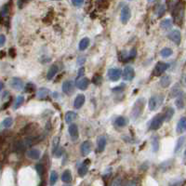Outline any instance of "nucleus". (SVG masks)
<instances>
[{"label": "nucleus", "mask_w": 186, "mask_h": 186, "mask_svg": "<svg viewBox=\"0 0 186 186\" xmlns=\"http://www.w3.org/2000/svg\"><path fill=\"white\" fill-rule=\"evenodd\" d=\"M175 114V111L172 107H168L167 108L166 112H165V115H164V120L167 121V122H169L170 119L172 118V116L174 115Z\"/></svg>", "instance_id": "5701e85b"}, {"label": "nucleus", "mask_w": 186, "mask_h": 186, "mask_svg": "<svg viewBox=\"0 0 186 186\" xmlns=\"http://www.w3.org/2000/svg\"><path fill=\"white\" fill-rule=\"evenodd\" d=\"M35 169H36V172L37 174L40 176V177H43L44 173H45V167L43 164H37L35 166Z\"/></svg>", "instance_id": "e433bc0d"}, {"label": "nucleus", "mask_w": 186, "mask_h": 186, "mask_svg": "<svg viewBox=\"0 0 186 186\" xmlns=\"http://www.w3.org/2000/svg\"><path fill=\"white\" fill-rule=\"evenodd\" d=\"M84 73H85V68H84V67H81V68L79 69V71H78V74H77V76H76V79H75V84H76L79 80H81V79L83 78Z\"/></svg>", "instance_id": "ea45409f"}, {"label": "nucleus", "mask_w": 186, "mask_h": 186, "mask_svg": "<svg viewBox=\"0 0 186 186\" xmlns=\"http://www.w3.org/2000/svg\"><path fill=\"white\" fill-rule=\"evenodd\" d=\"M160 26H161V28L166 29V30L167 29H170L172 27V22H171L170 19H165V20H163L161 22Z\"/></svg>", "instance_id": "7c9ffc66"}, {"label": "nucleus", "mask_w": 186, "mask_h": 186, "mask_svg": "<svg viewBox=\"0 0 186 186\" xmlns=\"http://www.w3.org/2000/svg\"><path fill=\"white\" fill-rule=\"evenodd\" d=\"M88 163H89V160L87 159L84 161V163L79 167L78 168V175L80 177H84L87 173V170H88Z\"/></svg>", "instance_id": "ddd939ff"}, {"label": "nucleus", "mask_w": 186, "mask_h": 186, "mask_svg": "<svg viewBox=\"0 0 186 186\" xmlns=\"http://www.w3.org/2000/svg\"><path fill=\"white\" fill-rule=\"evenodd\" d=\"M91 149V144L89 141H85L82 144H81V154L82 156H87L89 154Z\"/></svg>", "instance_id": "f3484780"}, {"label": "nucleus", "mask_w": 186, "mask_h": 186, "mask_svg": "<svg viewBox=\"0 0 186 186\" xmlns=\"http://www.w3.org/2000/svg\"><path fill=\"white\" fill-rule=\"evenodd\" d=\"M10 85L12 88H14L16 90H22L23 88V82L19 77H12L10 79Z\"/></svg>", "instance_id": "9d476101"}, {"label": "nucleus", "mask_w": 186, "mask_h": 186, "mask_svg": "<svg viewBox=\"0 0 186 186\" xmlns=\"http://www.w3.org/2000/svg\"><path fill=\"white\" fill-rule=\"evenodd\" d=\"M165 11H166V8L164 5H161L158 7L157 9V17L158 18H161L164 14H165Z\"/></svg>", "instance_id": "58836bf2"}, {"label": "nucleus", "mask_w": 186, "mask_h": 186, "mask_svg": "<svg viewBox=\"0 0 186 186\" xmlns=\"http://www.w3.org/2000/svg\"><path fill=\"white\" fill-rule=\"evenodd\" d=\"M164 122V115L163 114H158L156 115L151 121L150 123V129L152 130H157L158 128L161 127Z\"/></svg>", "instance_id": "f03ea898"}, {"label": "nucleus", "mask_w": 186, "mask_h": 186, "mask_svg": "<svg viewBox=\"0 0 186 186\" xmlns=\"http://www.w3.org/2000/svg\"><path fill=\"white\" fill-rule=\"evenodd\" d=\"M186 129V120H185V117H181L179 122H178V125H177V133L180 134V133H183Z\"/></svg>", "instance_id": "dca6fc26"}, {"label": "nucleus", "mask_w": 186, "mask_h": 186, "mask_svg": "<svg viewBox=\"0 0 186 186\" xmlns=\"http://www.w3.org/2000/svg\"><path fill=\"white\" fill-rule=\"evenodd\" d=\"M184 139H185V137H184V136H182V137H180V138L178 140L177 144H176V147H175V153H177L179 150H180V149H181L182 144H184Z\"/></svg>", "instance_id": "c9c22d12"}, {"label": "nucleus", "mask_w": 186, "mask_h": 186, "mask_svg": "<svg viewBox=\"0 0 186 186\" xmlns=\"http://www.w3.org/2000/svg\"><path fill=\"white\" fill-rule=\"evenodd\" d=\"M49 94H50L49 88L41 87V88H39L38 91H37V98L40 99V100H44V99H46V97L49 96Z\"/></svg>", "instance_id": "a211bd4d"}, {"label": "nucleus", "mask_w": 186, "mask_h": 186, "mask_svg": "<svg viewBox=\"0 0 186 186\" xmlns=\"http://www.w3.org/2000/svg\"><path fill=\"white\" fill-rule=\"evenodd\" d=\"M58 66L57 65H52L51 68H50V70H49V72H48V74H46V78H48L49 80H51V79H53V77L56 75V74L58 73Z\"/></svg>", "instance_id": "4be33fe9"}, {"label": "nucleus", "mask_w": 186, "mask_h": 186, "mask_svg": "<svg viewBox=\"0 0 186 186\" xmlns=\"http://www.w3.org/2000/svg\"><path fill=\"white\" fill-rule=\"evenodd\" d=\"M130 17H131L130 9H129L127 6L123 7L122 10H121V14H120V20H121L122 23H123V24L127 23V22L129 21Z\"/></svg>", "instance_id": "39448f33"}, {"label": "nucleus", "mask_w": 186, "mask_h": 186, "mask_svg": "<svg viewBox=\"0 0 186 186\" xmlns=\"http://www.w3.org/2000/svg\"><path fill=\"white\" fill-rule=\"evenodd\" d=\"M176 106L179 109H182L184 107V97L183 94H180L178 98V100L176 101Z\"/></svg>", "instance_id": "f704fd0d"}, {"label": "nucleus", "mask_w": 186, "mask_h": 186, "mask_svg": "<svg viewBox=\"0 0 186 186\" xmlns=\"http://www.w3.org/2000/svg\"><path fill=\"white\" fill-rule=\"evenodd\" d=\"M62 154H63V148L62 147H59L56 151H55V153L53 154L54 156H55V157H61V156H62Z\"/></svg>", "instance_id": "a18cd8bd"}, {"label": "nucleus", "mask_w": 186, "mask_h": 186, "mask_svg": "<svg viewBox=\"0 0 186 186\" xmlns=\"http://www.w3.org/2000/svg\"><path fill=\"white\" fill-rule=\"evenodd\" d=\"M115 126L118 127H124L127 124V118L124 117V116H118V117L115 119Z\"/></svg>", "instance_id": "b1692460"}, {"label": "nucleus", "mask_w": 186, "mask_h": 186, "mask_svg": "<svg viewBox=\"0 0 186 186\" xmlns=\"http://www.w3.org/2000/svg\"><path fill=\"white\" fill-rule=\"evenodd\" d=\"M168 63H162V62H159L156 63V67H155V70L153 72L154 75L156 76H158V75H161L163 73H165V71H167V69L168 68Z\"/></svg>", "instance_id": "423d86ee"}, {"label": "nucleus", "mask_w": 186, "mask_h": 186, "mask_svg": "<svg viewBox=\"0 0 186 186\" xmlns=\"http://www.w3.org/2000/svg\"><path fill=\"white\" fill-rule=\"evenodd\" d=\"M144 105H145V99L144 98H140L135 102L133 108H132V111H131V117L133 120H137L140 116H141L142 113L144 112Z\"/></svg>", "instance_id": "f257e3e1"}, {"label": "nucleus", "mask_w": 186, "mask_h": 186, "mask_svg": "<svg viewBox=\"0 0 186 186\" xmlns=\"http://www.w3.org/2000/svg\"><path fill=\"white\" fill-rule=\"evenodd\" d=\"M40 155H41V153H40V151L37 150V149H31L30 151L27 152V156H28L29 158L33 159V160H37V159H39V158H40Z\"/></svg>", "instance_id": "6ab92c4d"}, {"label": "nucleus", "mask_w": 186, "mask_h": 186, "mask_svg": "<svg viewBox=\"0 0 186 186\" xmlns=\"http://www.w3.org/2000/svg\"><path fill=\"white\" fill-rule=\"evenodd\" d=\"M135 76L134 69L131 66H126L123 71V78L125 81H131Z\"/></svg>", "instance_id": "0eeeda50"}, {"label": "nucleus", "mask_w": 186, "mask_h": 186, "mask_svg": "<svg viewBox=\"0 0 186 186\" xmlns=\"http://www.w3.org/2000/svg\"><path fill=\"white\" fill-rule=\"evenodd\" d=\"M5 43H6V36L4 34H0V48L3 46Z\"/></svg>", "instance_id": "49530a36"}, {"label": "nucleus", "mask_w": 186, "mask_h": 186, "mask_svg": "<svg viewBox=\"0 0 186 186\" xmlns=\"http://www.w3.org/2000/svg\"><path fill=\"white\" fill-rule=\"evenodd\" d=\"M152 147L155 153H156L159 149V138L157 136H155L152 139Z\"/></svg>", "instance_id": "c85d7f7f"}, {"label": "nucleus", "mask_w": 186, "mask_h": 186, "mask_svg": "<svg viewBox=\"0 0 186 186\" xmlns=\"http://www.w3.org/2000/svg\"><path fill=\"white\" fill-rule=\"evenodd\" d=\"M68 131L73 141H75L78 139V127L75 124H71L68 127Z\"/></svg>", "instance_id": "9b49d317"}, {"label": "nucleus", "mask_w": 186, "mask_h": 186, "mask_svg": "<svg viewBox=\"0 0 186 186\" xmlns=\"http://www.w3.org/2000/svg\"><path fill=\"white\" fill-rule=\"evenodd\" d=\"M34 90V86L31 83H28L25 87V92H32Z\"/></svg>", "instance_id": "c03bdc74"}, {"label": "nucleus", "mask_w": 186, "mask_h": 186, "mask_svg": "<svg viewBox=\"0 0 186 186\" xmlns=\"http://www.w3.org/2000/svg\"><path fill=\"white\" fill-rule=\"evenodd\" d=\"M160 54L164 58H168V57H170L172 55V50L169 49V48H165V49H163L161 51Z\"/></svg>", "instance_id": "473e14b6"}, {"label": "nucleus", "mask_w": 186, "mask_h": 186, "mask_svg": "<svg viewBox=\"0 0 186 186\" xmlns=\"http://www.w3.org/2000/svg\"><path fill=\"white\" fill-rule=\"evenodd\" d=\"M168 37L177 45H179L180 43V40H181V34H180V32L179 30H172L168 34Z\"/></svg>", "instance_id": "1a4fd4ad"}, {"label": "nucleus", "mask_w": 186, "mask_h": 186, "mask_svg": "<svg viewBox=\"0 0 186 186\" xmlns=\"http://www.w3.org/2000/svg\"><path fill=\"white\" fill-rule=\"evenodd\" d=\"M39 186H45V182L44 181H42L41 183H40V185Z\"/></svg>", "instance_id": "5fc2aeb1"}, {"label": "nucleus", "mask_w": 186, "mask_h": 186, "mask_svg": "<svg viewBox=\"0 0 186 186\" xmlns=\"http://www.w3.org/2000/svg\"><path fill=\"white\" fill-rule=\"evenodd\" d=\"M72 4H73L75 7H76V8H80V7L83 6L84 2H83V1H77V0H75V1H73V2H72Z\"/></svg>", "instance_id": "de8ad7c7"}, {"label": "nucleus", "mask_w": 186, "mask_h": 186, "mask_svg": "<svg viewBox=\"0 0 186 186\" xmlns=\"http://www.w3.org/2000/svg\"><path fill=\"white\" fill-rule=\"evenodd\" d=\"M122 72L119 68H111L108 70V77L111 81L115 82L120 79Z\"/></svg>", "instance_id": "20e7f679"}, {"label": "nucleus", "mask_w": 186, "mask_h": 186, "mask_svg": "<svg viewBox=\"0 0 186 186\" xmlns=\"http://www.w3.org/2000/svg\"><path fill=\"white\" fill-rule=\"evenodd\" d=\"M88 45H89V39L87 38V37H85V38H83L81 41H80V43H79V50L80 51H85L87 46H88Z\"/></svg>", "instance_id": "c756f323"}, {"label": "nucleus", "mask_w": 186, "mask_h": 186, "mask_svg": "<svg viewBox=\"0 0 186 186\" xmlns=\"http://www.w3.org/2000/svg\"><path fill=\"white\" fill-rule=\"evenodd\" d=\"M76 116H77V115H76L75 112H72V111L67 112V113L65 114V116H64L65 122H66V123H71V122H73V121L76 118Z\"/></svg>", "instance_id": "a878e982"}, {"label": "nucleus", "mask_w": 186, "mask_h": 186, "mask_svg": "<svg viewBox=\"0 0 186 186\" xmlns=\"http://www.w3.org/2000/svg\"><path fill=\"white\" fill-rule=\"evenodd\" d=\"M97 144H98V149L97 151L99 153H102L104 151L105 146H106V138L103 136H101L98 138V141H97Z\"/></svg>", "instance_id": "4468645a"}, {"label": "nucleus", "mask_w": 186, "mask_h": 186, "mask_svg": "<svg viewBox=\"0 0 186 186\" xmlns=\"http://www.w3.org/2000/svg\"><path fill=\"white\" fill-rule=\"evenodd\" d=\"M88 85H89V79L87 78V77H83L81 80H79V81L75 84V86H76L79 89H81V90H86V89L87 88Z\"/></svg>", "instance_id": "2eb2a0df"}, {"label": "nucleus", "mask_w": 186, "mask_h": 186, "mask_svg": "<svg viewBox=\"0 0 186 186\" xmlns=\"http://www.w3.org/2000/svg\"><path fill=\"white\" fill-rule=\"evenodd\" d=\"M24 102V98L23 96H18L15 100V103H14V105H13V108L14 109H18Z\"/></svg>", "instance_id": "72a5a7b5"}, {"label": "nucleus", "mask_w": 186, "mask_h": 186, "mask_svg": "<svg viewBox=\"0 0 186 186\" xmlns=\"http://www.w3.org/2000/svg\"><path fill=\"white\" fill-rule=\"evenodd\" d=\"M9 53H10V55L12 58H14V57L16 56V51H15V50H14V49H10Z\"/></svg>", "instance_id": "8fccbe9b"}, {"label": "nucleus", "mask_w": 186, "mask_h": 186, "mask_svg": "<svg viewBox=\"0 0 186 186\" xmlns=\"http://www.w3.org/2000/svg\"><path fill=\"white\" fill-rule=\"evenodd\" d=\"M102 81H103V77L101 75H96L94 77L92 78V82L94 83L95 85H101Z\"/></svg>", "instance_id": "a19ab883"}, {"label": "nucleus", "mask_w": 186, "mask_h": 186, "mask_svg": "<svg viewBox=\"0 0 186 186\" xmlns=\"http://www.w3.org/2000/svg\"><path fill=\"white\" fill-rule=\"evenodd\" d=\"M180 182L178 180L177 182H173V183L171 182V183L169 184V186H179V185H180Z\"/></svg>", "instance_id": "603ef678"}, {"label": "nucleus", "mask_w": 186, "mask_h": 186, "mask_svg": "<svg viewBox=\"0 0 186 186\" xmlns=\"http://www.w3.org/2000/svg\"><path fill=\"white\" fill-rule=\"evenodd\" d=\"M180 94H181V88H180V86L179 84H176V85L172 87V89L170 90L169 95H170L171 98H174V97H179Z\"/></svg>", "instance_id": "aec40b11"}, {"label": "nucleus", "mask_w": 186, "mask_h": 186, "mask_svg": "<svg viewBox=\"0 0 186 186\" xmlns=\"http://www.w3.org/2000/svg\"><path fill=\"white\" fill-rule=\"evenodd\" d=\"M4 87V84H3V82L2 81H0V91L2 90V88Z\"/></svg>", "instance_id": "864d4df0"}, {"label": "nucleus", "mask_w": 186, "mask_h": 186, "mask_svg": "<svg viewBox=\"0 0 186 186\" xmlns=\"http://www.w3.org/2000/svg\"><path fill=\"white\" fill-rule=\"evenodd\" d=\"M85 100H86L85 95H83V94H78V95L76 96V98L75 99V102H74V106H75V109H80V108L83 106V104H84V103H85Z\"/></svg>", "instance_id": "f8f14e48"}, {"label": "nucleus", "mask_w": 186, "mask_h": 186, "mask_svg": "<svg viewBox=\"0 0 186 186\" xmlns=\"http://www.w3.org/2000/svg\"><path fill=\"white\" fill-rule=\"evenodd\" d=\"M12 124H13V119L11 117H7L1 122V124H0V127L1 128H9L12 126Z\"/></svg>", "instance_id": "393cba45"}, {"label": "nucleus", "mask_w": 186, "mask_h": 186, "mask_svg": "<svg viewBox=\"0 0 186 186\" xmlns=\"http://www.w3.org/2000/svg\"><path fill=\"white\" fill-rule=\"evenodd\" d=\"M59 140H60L59 137H56V138H54V140H53V142H52V154H54L55 151L60 147V146H59Z\"/></svg>", "instance_id": "4c0bfd02"}, {"label": "nucleus", "mask_w": 186, "mask_h": 186, "mask_svg": "<svg viewBox=\"0 0 186 186\" xmlns=\"http://www.w3.org/2000/svg\"><path fill=\"white\" fill-rule=\"evenodd\" d=\"M163 103V96H153L150 100H149V109L151 111H155L157 108H159V106L162 104Z\"/></svg>", "instance_id": "7ed1b4c3"}, {"label": "nucleus", "mask_w": 186, "mask_h": 186, "mask_svg": "<svg viewBox=\"0 0 186 186\" xmlns=\"http://www.w3.org/2000/svg\"><path fill=\"white\" fill-rule=\"evenodd\" d=\"M171 84V77L169 75H165L160 80V85L163 87H168Z\"/></svg>", "instance_id": "cd10ccee"}, {"label": "nucleus", "mask_w": 186, "mask_h": 186, "mask_svg": "<svg viewBox=\"0 0 186 186\" xmlns=\"http://www.w3.org/2000/svg\"><path fill=\"white\" fill-rule=\"evenodd\" d=\"M0 14H2L3 17L7 16L9 14V5H5L3 6L2 10H1V12H0Z\"/></svg>", "instance_id": "37998d69"}, {"label": "nucleus", "mask_w": 186, "mask_h": 186, "mask_svg": "<svg viewBox=\"0 0 186 186\" xmlns=\"http://www.w3.org/2000/svg\"><path fill=\"white\" fill-rule=\"evenodd\" d=\"M62 180L63 182H66V183H68V182H70L72 180V173H71V171L69 169H66L63 173V175H62Z\"/></svg>", "instance_id": "bb28decb"}, {"label": "nucleus", "mask_w": 186, "mask_h": 186, "mask_svg": "<svg viewBox=\"0 0 186 186\" xmlns=\"http://www.w3.org/2000/svg\"><path fill=\"white\" fill-rule=\"evenodd\" d=\"M58 178H59L58 173H57L55 170L51 171V179H50V181H51V186H53V185L57 182Z\"/></svg>", "instance_id": "2f4dec72"}, {"label": "nucleus", "mask_w": 186, "mask_h": 186, "mask_svg": "<svg viewBox=\"0 0 186 186\" xmlns=\"http://www.w3.org/2000/svg\"><path fill=\"white\" fill-rule=\"evenodd\" d=\"M126 186H137V184H136V181H135V180H130V181H128V182L127 183Z\"/></svg>", "instance_id": "3c124183"}, {"label": "nucleus", "mask_w": 186, "mask_h": 186, "mask_svg": "<svg viewBox=\"0 0 186 186\" xmlns=\"http://www.w3.org/2000/svg\"><path fill=\"white\" fill-rule=\"evenodd\" d=\"M63 186H71L70 184H65V185H63Z\"/></svg>", "instance_id": "6e6d98bb"}, {"label": "nucleus", "mask_w": 186, "mask_h": 186, "mask_svg": "<svg viewBox=\"0 0 186 186\" xmlns=\"http://www.w3.org/2000/svg\"><path fill=\"white\" fill-rule=\"evenodd\" d=\"M74 89H75V83H74V81L68 80V81H65L63 84V93H65L66 95L72 94Z\"/></svg>", "instance_id": "6e6552de"}, {"label": "nucleus", "mask_w": 186, "mask_h": 186, "mask_svg": "<svg viewBox=\"0 0 186 186\" xmlns=\"http://www.w3.org/2000/svg\"><path fill=\"white\" fill-rule=\"evenodd\" d=\"M110 186H122V180L120 177H116L111 183Z\"/></svg>", "instance_id": "79ce46f5"}, {"label": "nucleus", "mask_w": 186, "mask_h": 186, "mask_svg": "<svg viewBox=\"0 0 186 186\" xmlns=\"http://www.w3.org/2000/svg\"><path fill=\"white\" fill-rule=\"evenodd\" d=\"M37 126L36 124L33 123V124H28L27 126H25L22 130V134H30V133H33L35 129H36Z\"/></svg>", "instance_id": "412c9836"}, {"label": "nucleus", "mask_w": 186, "mask_h": 186, "mask_svg": "<svg viewBox=\"0 0 186 186\" xmlns=\"http://www.w3.org/2000/svg\"><path fill=\"white\" fill-rule=\"evenodd\" d=\"M86 62V59H85V57H79L78 59H77V63L79 64V65H83V63Z\"/></svg>", "instance_id": "09e8293b"}]
</instances>
